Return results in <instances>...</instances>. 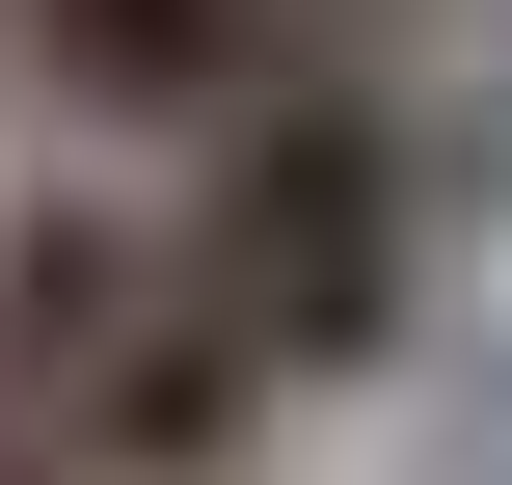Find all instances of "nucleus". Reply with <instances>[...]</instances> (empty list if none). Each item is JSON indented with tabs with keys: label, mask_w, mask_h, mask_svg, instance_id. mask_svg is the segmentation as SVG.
<instances>
[{
	"label": "nucleus",
	"mask_w": 512,
	"mask_h": 485,
	"mask_svg": "<svg viewBox=\"0 0 512 485\" xmlns=\"http://www.w3.org/2000/svg\"><path fill=\"white\" fill-rule=\"evenodd\" d=\"M162 243H189V297L270 351V405H297V378H378V351L432 324V135L324 54V81H270V108L189 162Z\"/></svg>",
	"instance_id": "1"
},
{
	"label": "nucleus",
	"mask_w": 512,
	"mask_h": 485,
	"mask_svg": "<svg viewBox=\"0 0 512 485\" xmlns=\"http://www.w3.org/2000/svg\"><path fill=\"white\" fill-rule=\"evenodd\" d=\"M0 81L54 108V135H243L270 81H324V27H270V0H0Z\"/></svg>",
	"instance_id": "2"
},
{
	"label": "nucleus",
	"mask_w": 512,
	"mask_h": 485,
	"mask_svg": "<svg viewBox=\"0 0 512 485\" xmlns=\"http://www.w3.org/2000/svg\"><path fill=\"white\" fill-rule=\"evenodd\" d=\"M162 297H189V243H162V216H108V189H27V216H0V405L54 432V405H81V378H108Z\"/></svg>",
	"instance_id": "3"
},
{
	"label": "nucleus",
	"mask_w": 512,
	"mask_h": 485,
	"mask_svg": "<svg viewBox=\"0 0 512 485\" xmlns=\"http://www.w3.org/2000/svg\"><path fill=\"white\" fill-rule=\"evenodd\" d=\"M0 485H81V459H54V432H27V405H0Z\"/></svg>",
	"instance_id": "4"
},
{
	"label": "nucleus",
	"mask_w": 512,
	"mask_h": 485,
	"mask_svg": "<svg viewBox=\"0 0 512 485\" xmlns=\"http://www.w3.org/2000/svg\"><path fill=\"white\" fill-rule=\"evenodd\" d=\"M270 27H378V0H270Z\"/></svg>",
	"instance_id": "5"
}]
</instances>
